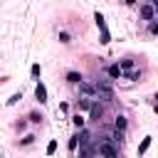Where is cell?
<instances>
[{"label": "cell", "instance_id": "1", "mask_svg": "<svg viewBox=\"0 0 158 158\" xmlns=\"http://www.w3.org/2000/svg\"><path fill=\"white\" fill-rule=\"evenodd\" d=\"M138 17L143 20V22H151L153 17H158V10H156V5L148 0V2H141L138 5Z\"/></svg>", "mask_w": 158, "mask_h": 158}, {"label": "cell", "instance_id": "2", "mask_svg": "<svg viewBox=\"0 0 158 158\" xmlns=\"http://www.w3.org/2000/svg\"><path fill=\"white\" fill-rule=\"evenodd\" d=\"M94 22H96V27H99V32H101V40H99V42H101V44H109V42H111V35H109L106 20H104V15H101L99 10L94 12Z\"/></svg>", "mask_w": 158, "mask_h": 158}, {"label": "cell", "instance_id": "3", "mask_svg": "<svg viewBox=\"0 0 158 158\" xmlns=\"http://www.w3.org/2000/svg\"><path fill=\"white\" fill-rule=\"evenodd\" d=\"M77 86H79V94H81V96H89V99H101V96H99L96 84H91V81H86V79H84V81H81V84H77Z\"/></svg>", "mask_w": 158, "mask_h": 158}, {"label": "cell", "instance_id": "4", "mask_svg": "<svg viewBox=\"0 0 158 158\" xmlns=\"http://www.w3.org/2000/svg\"><path fill=\"white\" fill-rule=\"evenodd\" d=\"M104 111H106V109H104L101 99H96V101H94V106H91V111H89V118H91V121H101Z\"/></svg>", "mask_w": 158, "mask_h": 158}, {"label": "cell", "instance_id": "5", "mask_svg": "<svg viewBox=\"0 0 158 158\" xmlns=\"http://www.w3.org/2000/svg\"><path fill=\"white\" fill-rule=\"evenodd\" d=\"M106 77H109V79H123V69H121V64H118V62L109 64V67H106Z\"/></svg>", "mask_w": 158, "mask_h": 158}, {"label": "cell", "instance_id": "6", "mask_svg": "<svg viewBox=\"0 0 158 158\" xmlns=\"http://www.w3.org/2000/svg\"><path fill=\"white\" fill-rule=\"evenodd\" d=\"M35 99L40 101V104H47V86L37 79V84H35Z\"/></svg>", "mask_w": 158, "mask_h": 158}, {"label": "cell", "instance_id": "7", "mask_svg": "<svg viewBox=\"0 0 158 158\" xmlns=\"http://www.w3.org/2000/svg\"><path fill=\"white\" fill-rule=\"evenodd\" d=\"M94 101H96V99H89V96H79V99H77V111H91Z\"/></svg>", "mask_w": 158, "mask_h": 158}, {"label": "cell", "instance_id": "8", "mask_svg": "<svg viewBox=\"0 0 158 158\" xmlns=\"http://www.w3.org/2000/svg\"><path fill=\"white\" fill-rule=\"evenodd\" d=\"M118 64L123 72H131V69H136V57H123V59H118Z\"/></svg>", "mask_w": 158, "mask_h": 158}, {"label": "cell", "instance_id": "9", "mask_svg": "<svg viewBox=\"0 0 158 158\" xmlns=\"http://www.w3.org/2000/svg\"><path fill=\"white\" fill-rule=\"evenodd\" d=\"M114 128H118V131H126V128H128V121H126L123 114H118V116L114 118Z\"/></svg>", "mask_w": 158, "mask_h": 158}, {"label": "cell", "instance_id": "10", "mask_svg": "<svg viewBox=\"0 0 158 158\" xmlns=\"http://www.w3.org/2000/svg\"><path fill=\"white\" fill-rule=\"evenodd\" d=\"M123 79H131V81H141V79H143V72H138V69L123 72Z\"/></svg>", "mask_w": 158, "mask_h": 158}, {"label": "cell", "instance_id": "11", "mask_svg": "<svg viewBox=\"0 0 158 158\" xmlns=\"http://www.w3.org/2000/svg\"><path fill=\"white\" fill-rule=\"evenodd\" d=\"M67 81H69V84H81L84 77H81L79 72H67Z\"/></svg>", "mask_w": 158, "mask_h": 158}, {"label": "cell", "instance_id": "12", "mask_svg": "<svg viewBox=\"0 0 158 158\" xmlns=\"http://www.w3.org/2000/svg\"><path fill=\"white\" fill-rule=\"evenodd\" d=\"M72 123H74V128H84V126H86V118H84V116L77 111V114L72 116Z\"/></svg>", "mask_w": 158, "mask_h": 158}, {"label": "cell", "instance_id": "13", "mask_svg": "<svg viewBox=\"0 0 158 158\" xmlns=\"http://www.w3.org/2000/svg\"><path fill=\"white\" fill-rule=\"evenodd\" d=\"M35 138H37L35 133H27L25 138H20V146H22V148H25V146H32V143H35Z\"/></svg>", "mask_w": 158, "mask_h": 158}, {"label": "cell", "instance_id": "14", "mask_svg": "<svg viewBox=\"0 0 158 158\" xmlns=\"http://www.w3.org/2000/svg\"><path fill=\"white\" fill-rule=\"evenodd\" d=\"M77 143H79V133H74V136L69 138V143H67V148H69V153H74V151H77Z\"/></svg>", "mask_w": 158, "mask_h": 158}, {"label": "cell", "instance_id": "15", "mask_svg": "<svg viewBox=\"0 0 158 158\" xmlns=\"http://www.w3.org/2000/svg\"><path fill=\"white\" fill-rule=\"evenodd\" d=\"M148 146H151V136H146V138L141 141V146H138V156H143V153L148 151Z\"/></svg>", "mask_w": 158, "mask_h": 158}, {"label": "cell", "instance_id": "16", "mask_svg": "<svg viewBox=\"0 0 158 158\" xmlns=\"http://www.w3.org/2000/svg\"><path fill=\"white\" fill-rule=\"evenodd\" d=\"M148 32H151L153 37H158V17H153V20L148 22Z\"/></svg>", "mask_w": 158, "mask_h": 158}, {"label": "cell", "instance_id": "17", "mask_svg": "<svg viewBox=\"0 0 158 158\" xmlns=\"http://www.w3.org/2000/svg\"><path fill=\"white\" fill-rule=\"evenodd\" d=\"M30 74H32V79H40V74H42V67H40V64H32V67H30Z\"/></svg>", "mask_w": 158, "mask_h": 158}, {"label": "cell", "instance_id": "18", "mask_svg": "<svg viewBox=\"0 0 158 158\" xmlns=\"http://www.w3.org/2000/svg\"><path fill=\"white\" fill-rule=\"evenodd\" d=\"M27 118H30V121H32V123H42V118H44V116H42V114H40V111H32V114H30V116H27Z\"/></svg>", "mask_w": 158, "mask_h": 158}, {"label": "cell", "instance_id": "19", "mask_svg": "<svg viewBox=\"0 0 158 158\" xmlns=\"http://www.w3.org/2000/svg\"><path fill=\"white\" fill-rule=\"evenodd\" d=\"M59 42H62V44H69V42H72V35H69V32H59Z\"/></svg>", "mask_w": 158, "mask_h": 158}, {"label": "cell", "instance_id": "20", "mask_svg": "<svg viewBox=\"0 0 158 158\" xmlns=\"http://www.w3.org/2000/svg\"><path fill=\"white\" fill-rule=\"evenodd\" d=\"M54 151H57V141H49V143H47V148H44V153H47V156H52Z\"/></svg>", "mask_w": 158, "mask_h": 158}, {"label": "cell", "instance_id": "21", "mask_svg": "<svg viewBox=\"0 0 158 158\" xmlns=\"http://www.w3.org/2000/svg\"><path fill=\"white\" fill-rule=\"evenodd\" d=\"M20 99H22V94H12V96H10V99H7V104H17V101H20Z\"/></svg>", "mask_w": 158, "mask_h": 158}, {"label": "cell", "instance_id": "22", "mask_svg": "<svg viewBox=\"0 0 158 158\" xmlns=\"http://www.w3.org/2000/svg\"><path fill=\"white\" fill-rule=\"evenodd\" d=\"M123 2H126V5H136V0H123Z\"/></svg>", "mask_w": 158, "mask_h": 158}, {"label": "cell", "instance_id": "23", "mask_svg": "<svg viewBox=\"0 0 158 158\" xmlns=\"http://www.w3.org/2000/svg\"><path fill=\"white\" fill-rule=\"evenodd\" d=\"M151 2H153V5H156V10H158V0H151Z\"/></svg>", "mask_w": 158, "mask_h": 158}, {"label": "cell", "instance_id": "24", "mask_svg": "<svg viewBox=\"0 0 158 158\" xmlns=\"http://www.w3.org/2000/svg\"><path fill=\"white\" fill-rule=\"evenodd\" d=\"M156 111H158V101H156Z\"/></svg>", "mask_w": 158, "mask_h": 158}, {"label": "cell", "instance_id": "25", "mask_svg": "<svg viewBox=\"0 0 158 158\" xmlns=\"http://www.w3.org/2000/svg\"><path fill=\"white\" fill-rule=\"evenodd\" d=\"M153 99H156V101H158V94H156V96H153Z\"/></svg>", "mask_w": 158, "mask_h": 158}]
</instances>
